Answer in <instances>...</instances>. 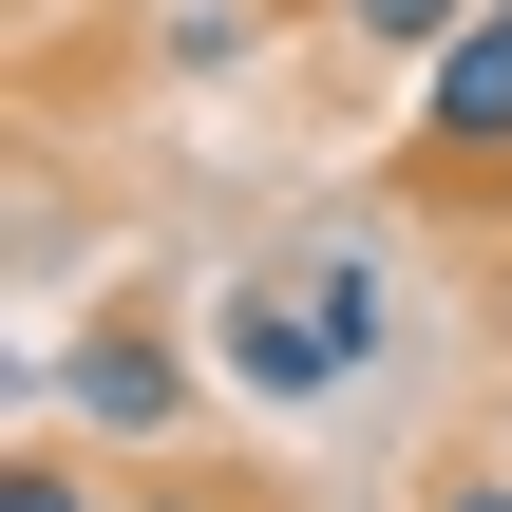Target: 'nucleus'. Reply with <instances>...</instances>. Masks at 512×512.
Here are the masks:
<instances>
[{
    "instance_id": "nucleus-1",
    "label": "nucleus",
    "mask_w": 512,
    "mask_h": 512,
    "mask_svg": "<svg viewBox=\"0 0 512 512\" xmlns=\"http://www.w3.org/2000/svg\"><path fill=\"white\" fill-rule=\"evenodd\" d=\"M209 361H228V399L323 418V399H361V380L399 361V266H380L361 228H285V247H247V266H228Z\"/></svg>"
},
{
    "instance_id": "nucleus-2",
    "label": "nucleus",
    "mask_w": 512,
    "mask_h": 512,
    "mask_svg": "<svg viewBox=\"0 0 512 512\" xmlns=\"http://www.w3.org/2000/svg\"><path fill=\"white\" fill-rule=\"evenodd\" d=\"M57 399H76L95 456H171V418H190V342H171L152 304H95V323L57 342Z\"/></svg>"
},
{
    "instance_id": "nucleus-3",
    "label": "nucleus",
    "mask_w": 512,
    "mask_h": 512,
    "mask_svg": "<svg viewBox=\"0 0 512 512\" xmlns=\"http://www.w3.org/2000/svg\"><path fill=\"white\" fill-rule=\"evenodd\" d=\"M399 152H418V190H512V0L418 57V133Z\"/></svg>"
},
{
    "instance_id": "nucleus-4",
    "label": "nucleus",
    "mask_w": 512,
    "mask_h": 512,
    "mask_svg": "<svg viewBox=\"0 0 512 512\" xmlns=\"http://www.w3.org/2000/svg\"><path fill=\"white\" fill-rule=\"evenodd\" d=\"M323 19H342L361 57H437V38H475L494 0H323Z\"/></svg>"
},
{
    "instance_id": "nucleus-5",
    "label": "nucleus",
    "mask_w": 512,
    "mask_h": 512,
    "mask_svg": "<svg viewBox=\"0 0 512 512\" xmlns=\"http://www.w3.org/2000/svg\"><path fill=\"white\" fill-rule=\"evenodd\" d=\"M0 512H114V494H95V437H38V456H0Z\"/></svg>"
},
{
    "instance_id": "nucleus-6",
    "label": "nucleus",
    "mask_w": 512,
    "mask_h": 512,
    "mask_svg": "<svg viewBox=\"0 0 512 512\" xmlns=\"http://www.w3.org/2000/svg\"><path fill=\"white\" fill-rule=\"evenodd\" d=\"M114 512H266V494H247V475H133Z\"/></svg>"
},
{
    "instance_id": "nucleus-7",
    "label": "nucleus",
    "mask_w": 512,
    "mask_h": 512,
    "mask_svg": "<svg viewBox=\"0 0 512 512\" xmlns=\"http://www.w3.org/2000/svg\"><path fill=\"white\" fill-rule=\"evenodd\" d=\"M418 512H512V456H456V475H418Z\"/></svg>"
},
{
    "instance_id": "nucleus-8",
    "label": "nucleus",
    "mask_w": 512,
    "mask_h": 512,
    "mask_svg": "<svg viewBox=\"0 0 512 512\" xmlns=\"http://www.w3.org/2000/svg\"><path fill=\"white\" fill-rule=\"evenodd\" d=\"M494 266H512V228H494Z\"/></svg>"
}]
</instances>
